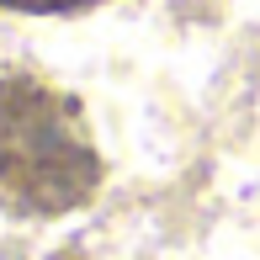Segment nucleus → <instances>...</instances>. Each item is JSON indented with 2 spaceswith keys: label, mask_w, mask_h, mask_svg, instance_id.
<instances>
[{
  "label": "nucleus",
  "mask_w": 260,
  "mask_h": 260,
  "mask_svg": "<svg viewBox=\"0 0 260 260\" xmlns=\"http://www.w3.org/2000/svg\"><path fill=\"white\" fill-rule=\"evenodd\" d=\"M90 6L101 0H0V11H16V16H80Z\"/></svg>",
  "instance_id": "f03ea898"
},
{
  "label": "nucleus",
  "mask_w": 260,
  "mask_h": 260,
  "mask_svg": "<svg viewBox=\"0 0 260 260\" xmlns=\"http://www.w3.org/2000/svg\"><path fill=\"white\" fill-rule=\"evenodd\" d=\"M85 106L38 75H0V212L64 218L101 191Z\"/></svg>",
  "instance_id": "f257e3e1"
}]
</instances>
